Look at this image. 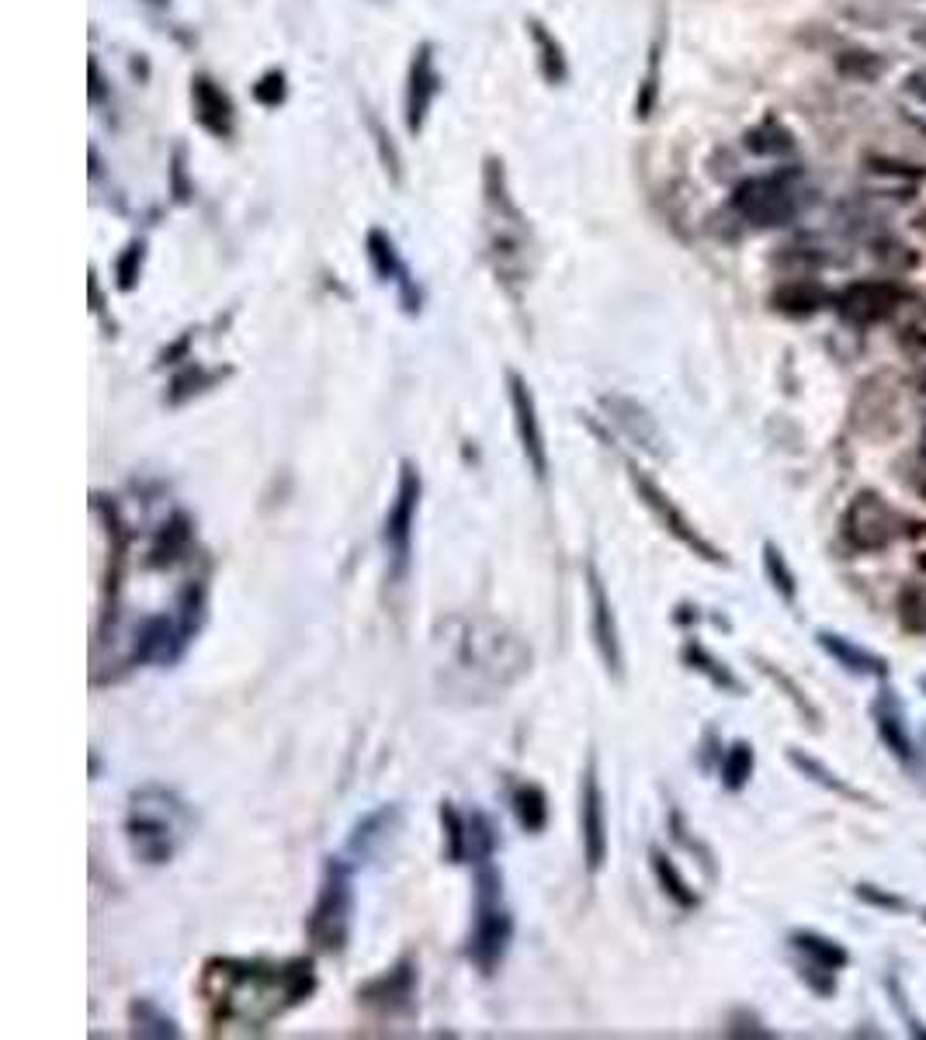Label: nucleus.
Returning a JSON list of instances; mask_svg holds the SVG:
<instances>
[{"label": "nucleus", "instance_id": "nucleus-29", "mask_svg": "<svg viewBox=\"0 0 926 1040\" xmlns=\"http://www.w3.org/2000/svg\"><path fill=\"white\" fill-rule=\"evenodd\" d=\"M746 149L757 153V157H784V153L795 149V139H791V132L778 122H763L757 128L746 132Z\"/></svg>", "mask_w": 926, "mask_h": 1040}, {"label": "nucleus", "instance_id": "nucleus-36", "mask_svg": "<svg viewBox=\"0 0 926 1040\" xmlns=\"http://www.w3.org/2000/svg\"><path fill=\"white\" fill-rule=\"evenodd\" d=\"M254 98H257L264 108H278V104L285 101V74H278V70L264 74V77L254 83Z\"/></svg>", "mask_w": 926, "mask_h": 1040}, {"label": "nucleus", "instance_id": "nucleus-24", "mask_svg": "<svg viewBox=\"0 0 926 1040\" xmlns=\"http://www.w3.org/2000/svg\"><path fill=\"white\" fill-rule=\"evenodd\" d=\"M649 860H652V874H656V881H659V888H663V895H667L673 905H680V909H698V892L691 888L688 881H683V874L677 871L673 860H670L663 850H652Z\"/></svg>", "mask_w": 926, "mask_h": 1040}, {"label": "nucleus", "instance_id": "nucleus-16", "mask_svg": "<svg viewBox=\"0 0 926 1040\" xmlns=\"http://www.w3.org/2000/svg\"><path fill=\"white\" fill-rule=\"evenodd\" d=\"M400 829V808L395 805H382V808H375V812H368L361 823L355 826V832H350V839H347V853L355 857V860H371V857H379L382 850H386V843L392 839V832Z\"/></svg>", "mask_w": 926, "mask_h": 1040}, {"label": "nucleus", "instance_id": "nucleus-28", "mask_svg": "<svg viewBox=\"0 0 926 1040\" xmlns=\"http://www.w3.org/2000/svg\"><path fill=\"white\" fill-rule=\"evenodd\" d=\"M511 805H514V815H517L521 829H527V832H542L545 829V823H548V798H545V791L538 784H521L514 791Z\"/></svg>", "mask_w": 926, "mask_h": 1040}, {"label": "nucleus", "instance_id": "nucleus-6", "mask_svg": "<svg viewBox=\"0 0 926 1040\" xmlns=\"http://www.w3.org/2000/svg\"><path fill=\"white\" fill-rule=\"evenodd\" d=\"M733 209L760 230L788 226L799 215V188L791 184V177L774 174V177H754L743 181L733 194Z\"/></svg>", "mask_w": 926, "mask_h": 1040}, {"label": "nucleus", "instance_id": "nucleus-35", "mask_svg": "<svg viewBox=\"0 0 926 1040\" xmlns=\"http://www.w3.org/2000/svg\"><path fill=\"white\" fill-rule=\"evenodd\" d=\"M143 271V243H129L125 254L119 257V289H136V278Z\"/></svg>", "mask_w": 926, "mask_h": 1040}, {"label": "nucleus", "instance_id": "nucleus-11", "mask_svg": "<svg viewBox=\"0 0 926 1040\" xmlns=\"http://www.w3.org/2000/svg\"><path fill=\"white\" fill-rule=\"evenodd\" d=\"M844 538L861 548V551H878L885 548L892 538H895V514L892 506L881 500L878 493H861L850 511L844 517Z\"/></svg>", "mask_w": 926, "mask_h": 1040}, {"label": "nucleus", "instance_id": "nucleus-41", "mask_svg": "<svg viewBox=\"0 0 926 1040\" xmlns=\"http://www.w3.org/2000/svg\"><path fill=\"white\" fill-rule=\"evenodd\" d=\"M889 988H892V1003L899 1006V1013H902V1020L910 1024V1030L916 1033V1037H926V1027L916 1020L913 1016V1009H910V1003H906V995H902V988H899V982H889Z\"/></svg>", "mask_w": 926, "mask_h": 1040}, {"label": "nucleus", "instance_id": "nucleus-23", "mask_svg": "<svg viewBox=\"0 0 926 1040\" xmlns=\"http://www.w3.org/2000/svg\"><path fill=\"white\" fill-rule=\"evenodd\" d=\"M413 985H416L413 964H400V968H392L386 979L371 982V985L361 992V999H365V1003H375V1006H400V1003H410V999H413Z\"/></svg>", "mask_w": 926, "mask_h": 1040}, {"label": "nucleus", "instance_id": "nucleus-45", "mask_svg": "<svg viewBox=\"0 0 926 1040\" xmlns=\"http://www.w3.org/2000/svg\"><path fill=\"white\" fill-rule=\"evenodd\" d=\"M923 916H926V913H923Z\"/></svg>", "mask_w": 926, "mask_h": 1040}, {"label": "nucleus", "instance_id": "nucleus-31", "mask_svg": "<svg viewBox=\"0 0 926 1040\" xmlns=\"http://www.w3.org/2000/svg\"><path fill=\"white\" fill-rule=\"evenodd\" d=\"M763 569H767L770 586H774L788 604L795 601V593H799V586H795V572H791L788 559L781 556V548H778L774 541H767V545H763Z\"/></svg>", "mask_w": 926, "mask_h": 1040}, {"label": "nucleus", "instance_id": "nucleus-8", "mask_svg": "<svg viewBox=\"0 0 926 1040\" xmlns=\"http://www.w3.org/2000/svg\"><path fill=\"white\" fill-rule=\"evenodd\" d=\"M580 839H583V860L587 871L598 874L607 860V808H604V791L598 778V760L590 757L583 784H580Z\"/></svg>", "mask_w": 926, "mask_h": 1040}, {"label": "nucleus", "instance_id": "nucleus-14", "mask_svg": "<svg viewBox=\"0 0 926 1040\" xmlns=\"http://www.w3.org/2000/svg\"><path fill=\"white\" fill-rule=\"evenodd\" d=\"M368 260H371L375 275H379L382 281H395V284H400V295H403L406 313H416V309H421V292L413 289L410 271L403 268L400 250H395L392 236H386L382 230H371V233H368Z\"/></svg>", "mask_w": 926, "mask_h": 1040}, {"label": "nucleus", "instance_id": "nucleus-30", "mask_svg": "<svg viewBox=\"0 0 926 1040\" xmlns=\"http://www.w3.org/2000/svg\"><path fill=\"white\" fill-rule=\"evenodd\" d=\"M754 763H757L754 746L743 742V739L733 742L729 752H725V760H722V787L725 791H743L749 784V778H754Z\"/></svg>", "mask_w": 926, "mask_h": 1040}, {"label": "nucleus", "instance_id": "nucleus-37", "mask_svg": "<svg viewBox=\"0 0 926 1040\" xmlns=\"http://www.w3.org/2000/svg\"><path fill=\"white\" fill-rule=\"evenodd\" d=\"M815 299H819V292H815L812 284H788V289H781V295H778L781 309H799V313L815 309Z\"/></svg>", "mask_w": 926, "mask_h": 1040}, {"label": "nucleus", "instance_id": "nucleus-39", "mask_svg": "<svg viewBox=\"0 0 926 1040\" xmlns=\"http://www.w3.org/2000/svg\"><path fill=\"white\" fill-rule=\"evenodd\" d=\"M760 667H763V673H767L770 680H774V683H781V687L788 691V697H791V701H795V704H799V712H802V715H808V718H815V712H812V704L805 701V694L799 691V683H795V680H791V676H784V673H778L774 667H770V662H760Z\"/></svg>", "mask_w": 926, "mask_h": 1040}, {"label": "nucleus", "instance_id": "nucleus-2", "mask_svg": "<svg viewBox=\"0 0 926 1040\" xmlns=\"http://www.w3.org/2000/svg\"><path fill=\"white\" fill-rule=\"evenodd\" d=\"M188 823H191V812L174 791L160 784H146L140 791H132L125 829H129L132 853H136L143 864H153V868L170 864L185 839Z\"/></svg>", "mask_w": 926, "mask_h": 1040}, {"label": "nucleus", "instance_id": "nucleus-17", "mask_svg": "<svg viewBox=\"0 0 926 1040\" xmlns=\"http://www.w3.org/2000/svg\"><path fill=\"white\" fill-rule=\"evenodd\" d=\"M899 292L892 284H881V281H861V284H850L840 299V313L850 320V323H874L885 313H892Z\"/></svg>", "mask_w": 926, "mask_h": 1040}, {"label": "nucleus", "instance_id": "nucleus-15", "mask_svg": "<svg viewBox=\"0 0 926 1040\" xmlns=\"http://www.w3.org/2000/svg\"><path fill=\"white\" fill-rule=\"evenodd\" d=\"M191 104H194V119L212 136H230L233 132V101L230 94L219 87L212 77H194L191 80Z\"/></svg>", "mask_w": 926, "mask_h": 1040}, {"label": "nucleus", "instance_id": "nucleus-7", "mask_svg": "<svg viewBox=\"0 0 926 1040\" xmlns=\"http://www.w3.org/2000/svg\"><path fill=\"white\" fill-rule=\"evenodd\" d=\"M632 485H635V493H638V500H643L649 511H652V517L663 524L670 535L683 545V548H691L698 559H704V562H715V566H725V556L722 551L701 535V530L680 514V506L659 490V485L649 479V476H638V472H632Z\"/></svg>", "mask_w": 926, "mask_h": 1040}, {"label": "nucleus", "instance_id": "nucleus-19", "mask_svg": "<svg viewBox=\"0 0 926 1040\" xmlns=\"http://www.w3.org/2000/svg\"><path fill=\"white\" fill-rule=\"evenodd\" d=\"M871 715H874V728L881 742H885L895 757L910 760L913 757V739H910V728H906V718H902V707L895 701L892 691H881L871 704Z\"/></svg>", "mask_w": 926, "mask_h": 1040}, {"label": "nucleus", "instance_id": "nucleus-43", "mask_svg": "<svg viewBox=\"0 0 926 1040\" xmlns=\"http://www.w3.org/2000/svg\"><path fill=\"white\" fill-rule=\"evenodd\" d=\"M91 98H94V101L101 98V74H98V63H91Z\"/></svg>", "mask_w": 926, "mask_h": 1040}, {"label": "nucleus", "instance_id": "nucleus-3", "mask_svg": "<svg viewBox=\"0 0 926 1040\" xmlns=\"http://www.w3.org/2000/svg\"><path fill=\"white\" fill-rule=\"evenodd\" d=\"M472 868H476V909H472L466 958L482 975H497L506 950L514 943V916L503 905V874L493 864V857L476 860Z\"/></svg>", "mask_w": 926, "mask_h": 1040}, {"label": "nucleus", "instance_id": "nucleus-22", "mask_svg": "<svg viewBox=\"0 0 926 1040\" xmlns=\"http://www.w3.org/2000/svg\"><path fill=\"white\" fill-rule=\"evenodd\" d=\"M788 760H791V767H795L799 773H805V778L812 781V784H823L826 791H833V794H840V798H850V802H857V805H871L868 798L857 787H850L847 781H840L836 773L823 763V760H815V757H808V752H802V749H788Z\"/></svg>", "mask_w": 926, "mask_h": 1040}, {"label": "nucleus", "instance_id": "nucleus-27", "mask_svg": "<svg viewBox=\"0 0 926 1040\" xmlns=\"http://www.w3.org/2000/svg\"><path fill=\"white\" fill-rule=\"evenodd\" d=\"M129 1020H132V1033H136V1037H181L178 1024H174L153 999L132 1003Z\"/></svg>", "mask_w": 926, "mask_h": 1040}, {"label": "nucleus", "instance_id": "nucleus-9", "mask_svg": "<svg viewBox=\"0 0 926 1040\" xmlns=\"http://www.w3.org/2000/svg\"><path fill=\"white\" fill-rule=\"evenodd\" d=\"M506 385H511V410H514V427H517L521 451H524L527 465H532L535 479L545 482L548 479V448H545V430H542V420H538L535 392L517 371L506 374Z\"/></svg>", "mask_w": 926, "mask_h": 1040}, {"label": "nucleus", "instance_id": "nucleus-18", "mask_svg": "<svg viewBox=\"0 0 926 1040\" xmlns=\"http://www.w3.org/2000/svg\"><path fill=\"white\" fill-rule=\"evenodd\" d=\"M819 646L829 659L840 662L844 670L857 673V676H889V662L885 656H878L871 649H861L857 641H850L847 635H833V631H819Z\"/></svg>", "mask_w": 926, "mask_h": 1040}, {"label": "nucleus", "instance_id": "nucleus-12", "mask_svg": "<svg viewBox=\"0 0 926 1040\" xmlns=\"http://www.w3.org/2000/svg\"><path fill=\"white\" fill-rule=\"evenodd\" d=\"M587 586H590V628H593V646H598L607 673L622 676L625 673V652H622V635H617L614 607L604 590V580L598 569H587Z\"/></svg>", "mask_w": 926, "mask_h": 1040}, {"label": "nucleus", "instance_id": "nucleus-21", "mask_svg": "<svg viewBox=\"0 0 926 1040\" xmlns=\"http://www.w3.org/2000/svg\"><path fill=\"white\" fill-rule=\"evenodd\" d=\"M791 947H795L799 954H805L808 964L826 968V971H833V975L850 964V954H847L844 943H836V940H829L823 933H812V929H799V933H791Z\"/></svg>", "mask_w": 926, "mask_h": 1040}, {"label": "nucleus", "instance_id": "nucleus-26", "mask_svg": "<svg viewBox=\"0 0 926 1040\" xmlns=\"http://www.w3.org/2000/svg\"><path fill=\"white\" fill-rule=\"evenodd\" d=\"M683 662L694 670V673H704L709 676L715 687H722V691H733V694H743V683L736 680V673L725 667V662H718L709 649L704 646H698V641H688L683 646Z\"/></svg>", "mask_w": 926, "mask_h": 1040}, {"label": "nucleus", "instance_id": "nucleus-32", "mask_svg": "<svg viewBox=\"0 0 926 1040\" xmlns=\"http://www.w3.org/2000/svg\"><path fill=\"white\" fill-rule=\"evenodd\" d=\"M440 826L448 832L445 857L451 864H466V812H458L451 802L440 805Z\"/></svg>", "mask_w": 926, "mask_h": 1040}, {"label": "nucleus", "instance_id": "nucleus-13", "mask_svg": "<svg viewBox=\"0 0 926 1040\" xmlns=\"http://www.w3.org/2000/svg\"><path fill=\"white\" fill-rule=\"evenodd\" d=\"M437 91H440V77H437V66H434V49L424 42V46L413 53L410 74H406V128L410 132L424 128Z\"/></svg>", "mask_w": 926, "mask_h": 1040}, {"label": "nucleus", "instance_id": "nucleus-34", "mask_svg": "<svg viewBox=\"0 0 926 1040\" xmlns=\"http://www.w3.org/2000/svg\"><path fill=\"white\" fill-rule=\"evenodd\" d=\"M836 70L844 77H854V80H874L885 70V63H881L874 53H864V49H854V53H844L836 59Z\"/></svg>", "mask_w": 926, "mask_h": 1040}, {"label": "nucleus", "instance_id": "nucleus-44", "mask_svg": "<svg viewBox=\"0 0 926 1040\" xmlns=\"http://www.w3.org/2000/svg\"><path fill=\"white\" fill-rule=\"evenodd\" d=\"M913 38L919 42V46H926V21H919V29L913 32Z\"/></svg>", "mask_w": 926, "mask_h": 1040}, {"label": "nucleus", "instance_id": "nucleus-33", "mask_svg": "<svg viewBox=\"0 0 926 1040\" xmlns=\"http://www.w3.org/2000/svg\"><path fill=\"white\" fill-rule=\"evenodd\" d=\"M899 622L906 631H926V586H906L899 593Z\"/></svg>", "mask_w": 926, "mask_h": 1040}, {"label": "nucleus", "instance_id": "nucleus-5", "mask_svg": "<svg viewBox=\"0 0 926 1040\" xmlns=\"http://www.w3.org/2000/svg\"><path fill=\"white\" fill-rule=\"evenodd\" d=\"M424 496V479L413 461L400 465V482H395V496L386 511V527H382V545L389 551V572L392 580H403L410 572L413 559V527H416V511H421Z\"/></svg>", "mask_w": 926, "mask_h": 1040}, {"label": "nucleus", "instance_id": "nucleus-20", "mask_svg": "<svg viewBox=\"0 0 926 1040\" xmlns=\"http://www.w3.org/2000/svg\"><path fill=\"white\" fill-rule=\"evenodd\" d=\"M604 406L614 413L611 420H614V424L622 427L632 440H638L643 448H649L652 455H659V440H663V437H659V427L652 424V416H649L643 406L632 403V400H622V395H607Z\"/></svg>", "mask_w": 926, "mask_h": 1040}, {"label": "nucleus", "instance_id": "nucleus-4", "mask_svg": "<svg viewBox=\"0 0 926 1040\" xmlns=\"http://www.w3.org/2000/svg\"><path fill=\"white\" fill-rule=\"evenodd\" d=\"M350 926H355V881H350V864L344 857H330L323 868L313 913L305 919V933L323 954H341L350 940Z\"/></svg>", "mask_w": 926, "mask_h": 1040}, {"label": "nucleus", "instance_id": "nucleus-10", "mask_svg": "<svg viewBox=\"0 0 926 1040\" xmlns=\"http://www.w3.org/2000/svg\"><path fill=\"white\" fill-rule=\"evenodd\" d=\"M194 638V631H188V625L181 622V614H157L146 617V622L136 628V641H132V659L136 662H157V667H170L178 662L181 652L188 649V641Z\"/></svg>", "mask_w": 926, "mask_h": 1040}, {"label": "nucleus", "instance_id": "nucleus-25", "mask_svg": "<svg viewBox=\"0 0 926 1040\" xmlns=\"http://www.w3.org/2000/svg\"><path fill=\"white\" fill-rule=\"evenodd\" d=\"M527 35H532V42H535L538 66H542L545 80L562 83L569 70H566V53H562V46L556 42V35L548 32V29L542 25V21H527Z\"/></svg>", "mask_w": 926, "mask_h": 1040}, {"label": "nucleus", "instance_id": "nucleus-38", "mask_svg": "<svg viewBox=\"0 0 926 1040\" xmlns=\"http://www.w3.org/2000/svg\"><path fill=\"white\" fill-rule=\"evenodd\" d=\"M371 132H375V143H379V153H382V164H386V170L392 174V181H400V153H395V146L389 143L392 136L389 132L371 119Z\"/></svg>", "mask_w": 926, "mask_h": 1040}, {"label": "nucleus", "instance_id": "nucleus-1", "mask_svg": "<svg viewBox=\"0 0 926 1040\" xmlns=\"http://www.w3.org/2000/svg\"><path fill=\"white\" fill-rule=\"evenodd\" d=\"M316 992V968L309 958L292 961H233L205 964V999L215 1024L264 1030Z\"/></svg>", "mask_w": 926, "mask_h": 1040}, {"label": "nucleus", "instance_id": "nucleus-42", "mask_svg": "<svg viewBox=\"0 0 926 1040\" xmlns=\"http://www.w3.org/2000/svg\"><path fill=\"white\" fill-rule=\"evenodd\" d=\"M906 94H913L919 104H926V66H919V70H913L906 77Z\"/></svg>", "mask_w": 926, "mask_h": 1040}, {"label": "nucleus", "instance_id": "nucleus-40", "mask_svg": "<svg viewBox=\"0 0 926 1040\" xmlns=\"http://www.w3.org/2000/svg\"><path fill=\"white\" fill-rule=\"evenodd\" d=\"M857 898L868 902V905H881V909H892V913H902V909H906V898H899V895H885L881 888H874V884H857Z\"/></svg>", "mask_w": 926, "mask_h": 1040}]
</instances>
